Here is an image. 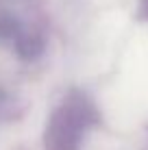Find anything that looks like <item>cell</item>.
Returning a JSON list of instances; mask_svg holds the SVG:
<instances>
[{
  "instance_id": "2",
  "label": "cell",
  "mask_w": 148,
  "mask_h": 150,
  "mask_svg": "<svg viewBox=\"0 0 148 150\" xmlns=\"http://www.w3.org/2000/svg\"><path fill=\"white\" fill-rule=\"evenodd\" d=\"M137 15L142 20H148V0H140V7H137Z\"/></svg>"
},
{
  "instance_id": "1",
  "label": "cell",
  "mask_w": 148,
  "mask_h": 150,
  "mask_svg": "<svg viewBox=\"0 0 148 150\" xmlns=\"http://www.w3.org/2000/svg\"><path fill=\"white\" fill-rule=\"evenodd\" d=\"M98 124L94 100L81 89H70L57 102L44 128L46 150H81L87 133Z\"/></svg>"
}]
</instances>
